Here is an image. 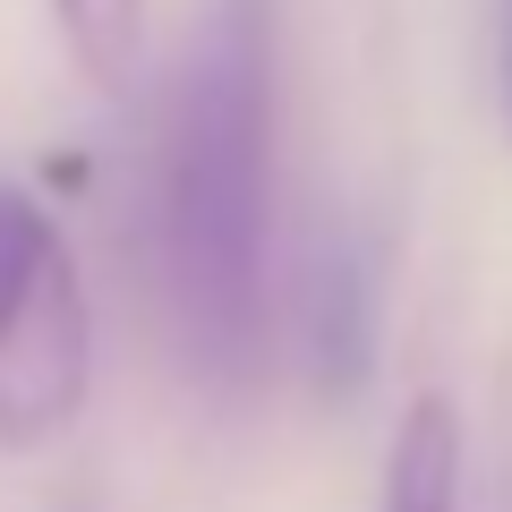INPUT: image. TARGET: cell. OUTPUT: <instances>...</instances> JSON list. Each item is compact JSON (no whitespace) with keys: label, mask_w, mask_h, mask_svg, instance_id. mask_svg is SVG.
<instances>
[{"label":"cell","mask_w":512,"mask_h":512,"mask_svg":"<svg viewBox=\"0 0 512 512\" xmlns=\"http://www.w3.org/2000/svg\"><path fill=\"white\" fill-rule=\"evenodd\" d=\"M52 9H60V35L86 60L94 86H120L137 69V18H146V0H52Z\"/></svg>","instance_id":"cell-5"},{"label":"cell","mask_w":512,"mask_h":512,"mask_svg":"<svg viewBox=\"0 0 512 512\" xmlns=\"http://www.w3.org/2000/svg\"><path fill=\"white\" fill-rule=\"evenodd\" d=\"M461 487H470V436H461L453 393L427 384V393L402 402V419H393L376 512H461Z\"/></svg>","instance_id":"cell-3"},{"label":"cell","mask_w":512,"mask_h":512,"mask_svg":"<svg viewBox=\"0 0 512 512\" xmlns=\"http://www.w3.org/2000/svg\"><path fill=\"white\" fill-rule=\"evenodd\" d=\"M265 214H274V0H214L154 128V299L180 367L214 393L265 367Z\"/></svg>","instance_id":"cell-1"},{"label":"cell","mask_w":512,"mask_h":512,"mask_svg":"<svg viewBox=\"0 0 512 512\" xmlns=\"http://www.w3.org/2000/svg\"><path fill=\"white\" fill-rule=\"evenodd\" d=\"M94 308L43 197L0 180V453H43L86 419Z\"/></svg>","instance_id":"cell-2"},{"label":"cell","mask_w":512,"mask_h":512,"mask_svg":"<svg viewBox=\"0 0 512 512\" xmlns=\"http://www.w3.org/2000/svg\"><path fill=\"white\" fill-rule=\"evenodd\" d=\"M376 359V282L350 239H325L308 274V367L325 393H359Z\"/></svg>","instance_id":"cell-4"},{"label":"cell","mask_w":512,"mask_h":512,"mask_svg":"<svg viewBox=\"0 0 512 512\" xmlns=\"http://www.w3.org/2000/svg\"><path fill=\"white\" fill-rule=\"evenodd\" d=\"M504 111H512V0H504Z\"/></svg>","instance_id":"cell-6"}]
</instances>
